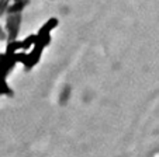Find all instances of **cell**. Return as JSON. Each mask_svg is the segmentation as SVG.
Segmentation results:
<instances>
[{
  "instance_id": "obj_1",
  "label": "cell",
  "mask_w": 159,
  "mask_h": 157,
  "mask_svg": "<svg viewBox=\"0 0 159 157\" xmlns=\"http://www.w3.org/2000/svg\"><path fill=\"white\" fill-rule=\"evenodd\" d=\"M23 7H24V3H23V2H18V3H16L13 7H10V9H9V11H10V13L20 11V10H23Z\"/></svg>"
}]
</instances>
